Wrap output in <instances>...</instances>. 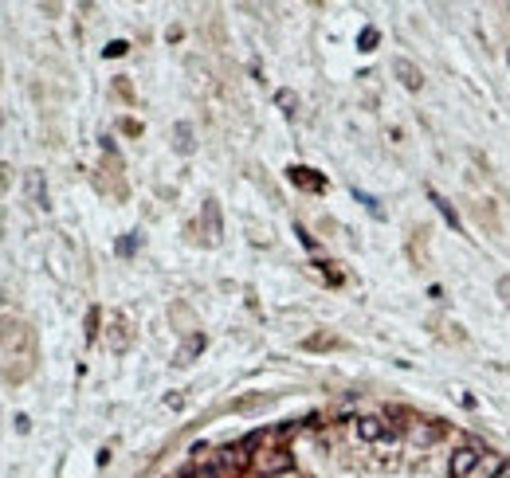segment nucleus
<instances>
[{
  "instance_id": "nucleus-2",
  "label": "nucleus",
  "mask_w": 510,
  "mask_h": 478,
  "mask_svg": "<svg viewBox=\"0 0 510 478\" xmlns=\"http://www.w3.org/2000/svg\"><path fill=\"white\" fill-rule=\"evenodd\" d=\"M290 467H295V455H290L287 447H271V451H260V455H255V470H260V475H287Z\"/></svg>"
},
{
  "instance_id": "nucleus-8",
  "label": "nucleus",
  "mask_w": 510,
  "mask_h": 478,
  "mask_svg": "<svg viewBox=\"0 0 510 478\" xmlns=\"http://www.w3.org/2000/svg\"><path fill=\"white\" fill-rule=\"evenodd\" d=\"M28 189H31V196H36V204L48 208V192L40 189V173H28Z\"/></svg>"
},
{
  "instance_id": "nucleus-5",
  "label": "nucleus",
  "mask_w": 510,
  "mask_h": 478,
  "mask_svg": "<svg viewBox=\"0 0 510 478\" xmlns=\"http://www.w3.org/2000/svg\"><path fill=\"white\" fill-rule=\"evenodd\" d=\"M428 196H432V204H436V208H440V216L448 219V228H460V216H455V212H451V204H448V200H444V196H440V192H436V189H428Z\"/></svg>"
},
{
  "instance_id": "nucleus-10",
  "label": "nucleus",
  "mask_w": 510,
  "mask_h": 478,
  "mask_svg": "<svg viewBox=\"0 0 510 478\" xmlns=\"http://www.w3.org/2000/svg\"><path fill=\"white\" fill-rule=\"evenodd\" d=\"M357 43H361V51H373V43H377V28H365Z\"/></svg>"
},
{
  "instance_id": "nucleus-11",
  "label": "nucleus",
  "mask_w": 510,
  "mask_h": 478,
  "mask_svg": "<svg viewBox=\"0 0 510 478\" xmlns=\"http://www.w3.org/2000/svg\"><path fill=\"white\" fill-rule=\"evenodd\" d=\"M126 48H130L126 40H114L111 48H106V55H111V59H118V55H126Z\"/></svg>"
},
{
  "instance_id": "nucleus-9",
  "label": "nucleus",
  "mask_w": 510,
  "mask_h": 478,
  "mask_svg": "<svg viewBox=\"0 0 510 478\" xmlns=\"http://www.w3.org/2000/svg\"><path fill=\"white\" fill-rule=\"evenodd\" d=\"M177 150L180 153L192 150V130H189V126H177Z\"/></svg>"
},
{
  "instance_id": "nucleus-13",
  "label": "nucleus",
  "mask_w": 510,
  "mask_h": 478,
  "mask_svg": "<svg viewBox=\"0 0 510 478\" xmlns=\"http://www.w3.org/2000/svg\"><path fill=\"white\" fill-rule=\"evenodd\" d=\"M180 478H200V475H180Z\"/></svg>"
},
{
  "instance_id": "nucleus-7",
  "label": "nucleus",
  "mask_w": 510,
  "mask_h": 478,
  "mask_svg": "<svg viewBox=\"0 0 510 478\" xmlns=\"http://www.w3.org/2000/svg\"><path fill=\"white\" fill-rule=\"evenodd\" d=\"M200 349H204V333H192V338L185 341V349H180V361H189V357H197Z\"/></svg>"
},
{
  "instance_id": "nucleus-4",
  "label": "nucleus",
  "mask_w": 510,
  "mask_h": 478,
  "mask_svg": "<svg viewBox=\"0 0 510 478\" xmlns=\"http://www.w3.org/2000/svg\"><path fill=\"white\" fill-rule=\"evenodd\" d=\"M392 71H397V79H400L404 90H420L424 87V75H420V67H416L412 59H392Z\"/></svg>"
},
{
  "instance_id": "nucleus-12",
  "label": "nucleus",
  "mask_w": 510,
  "mask_h": 478,
  "mask_svg": "<svg viewBox=\"0 0 510 478\" xmlns=\"http://www.w3.org/2000/svg\"><path fill=\"white\" fill-rule=\"evenodd\" d=\"M279 106L287 110V114L295 110V94H290V90H279Z\"/></svg>"
},
{
  "instance_id": "nucleus-1",
  "label": "nucleus",
  "mask_w": 510,
  "mask_h": 478,
  "mask_svg": "<svg viewBox=\"0 0 510 478\" xmlns=\"http://www.w3.org/2000/svg\"><path fill=\"white\" fill-rule=\"evenodd\" d=\"M483 458H487V451L475 443V439H467V443H460V447L451 451V458H448V475L451 478H471V470L479 467Z\"/></svg>"
},
{
  "instance_id": "nucleus-6",
  "label": "nucleus",
  "mask_w": 510,
  "mask_h": 478,
  "mask_svg": "<svg viewBox=\"0 0 510 478\" xmlns=\"http://www.w3.org/2000/svg\"><path fill=\"white\" fill-rule=\"evenodd\" d=\"M290 180L302 189H322V177H311V169H290Z\"/></svg>"
},
{
  "instance_id": "nucleus-3",
  "label": "nucleus",
  "mask_w": 510,
  "mask_h": 478,
  "mask_svg": "<svg viewBox=\"0 0 510 478\" xmlns=\"http://www.w3.org/2000/svg\"><path fill=\"white\" fill-rule=\"evenodd\" d=\"M353 431H357L361 443H385V439H392V423H385L381 416H357Z\"/></svg>"
}]
</instances>
